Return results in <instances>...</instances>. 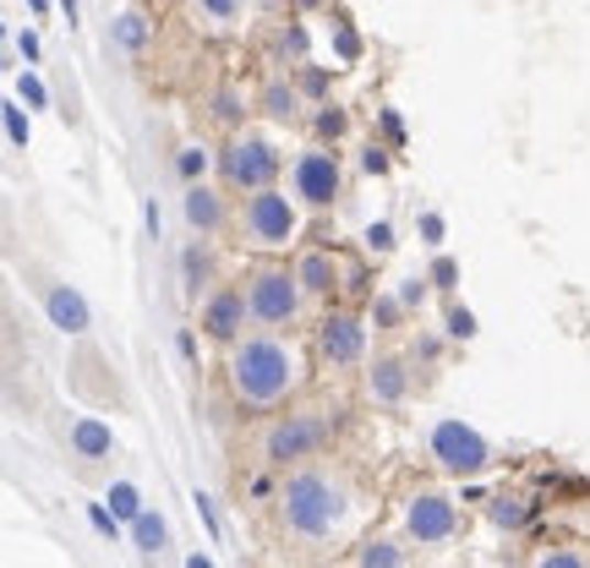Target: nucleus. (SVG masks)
<instances>
[{"instance_id": "72a5a7b5", "label": "nucleus", "mask_w": 590, "mask_h": 568, "mask_svg": "<svg viewBox=\"0 0 590 568\" xmlns=\"http://www.w3.org/2000/svg\"><path fill=\"white\" fill-rule=\"evenodd\" d=\"M361 170H367V175H389V153H383L378 142H372V148H361Z\"/></svg>"}, {"instance_id": "c85d7f7f", "label": "nucleus", "mask_w": 590, "mask_h": 568, "mask_svg": "<svg viewBox=\"0 0 590 568\" xmlns=\"http://www.w3.org/2000/svg\"><path fill=\"white\" fill-rule=\"evenodd\" d=\"M17 94H22V99H28L33 110H50V88H44V83H39L33 72H22V83H17Z\"/></svg>"}, {"instance_id": "39448f33", "label": "nucleus", "mask_w": 590, "mask_h": 568, "mask_svg": "<svg viewBox=\"0 0 590 568\" xmlns=\"http://www.w3.org/2000/svg\"><path fill=\"white\" fill-rule=\"evenodd\" d=\"M219 175H225L230 192H247V197H252V192L274 186L280 153H274V142H263V138H236L219 153Z\"/></svg>"}, {"instance_id": "ddd939ff", "label": "nucleus", "mask_w": 590, "mask_h": 568, "mask_svg": "<svg viewBox=\"0 0 590 568\" xmlns=\"http://www.w3.org/2000/svg\"><path fill=\"white\" fill-rule=\"evenodd\" d=\"M181 214H186V225L192 230H203V236H214L219 225H225V197L208 186V181H186V197H181Z\"/></svg>"}, {"instance_id": "393cba45", "label": "nucleus", "mask_w": 590, "mask_h": 568, "mask_svg": "<svg viewBox=\"0 0 590 568\" xmlns=\"http://www.w3.org/2000/svg\"><path fill=\"white\" fill-rule=\"evenodd\" d=\"M361 241H367V252L389 258V252H394V225H389V219H378V225H367V236H361Z\"/></svg>"}, {"instance_id": "6e6552de", "label": "nucleus", "mask_w": 590, "mask_h": 568, "mask_svg": "<svg viewBox=\"0 0 590 568\" xmlns=\"http://www.w3.org/2000/svg\"><path fill=\"white\" fill-rule=\"evenodd\" d=\"M405 525H411V536H416L422 547H442V542H454V531H459L454 498H442V492H422V498H411Z\"/></svg>"}, {"instance_id": "aec40b11", "label": "nucleus", "mask_w": 590, "mask_h": 568, "mask_svg": "<svg viewBox=\"0 0 590 568\" xmlns=\"http://www.w3.org/2000/svg\"><path fill=\"white\" fill-rule=\"evenodd\" d=\"M181 280H186V295L203 290V280H208V247H203V241H192V247L181 252Z\"/></svg>"}, {"instance_id": "f3484780", "label": "nucleus", "mask_w": 590, "mask_h": 568, "mask_svg": "<svg viewBox=\"0 0 590 568\" xmlns=\"http://www.w3.org/2000/svg\"><path fill=\"white\" fill-rule=\"evenodd\" d=\"M295 274H301V284H306L312 295H328L334 280H339V263H334V252H301Z\"/></svg>"}, {"instance_id": "a18cd8bd", "label": "nucleus", "mask_w": 590, "mask_h": 568, "mask_svg": "<svg viewBox=\"0 0 590 568\" xmlns=\"http://www.w3.org/2000/svg\"><path fill=\"white\" fill-rule=\"evenodd\" d=\"M28 6H33V11H39V17H50V0H28Z\"/></svg>"}, {"instance_id": "79ce46f5", "label": "nucleus", "mask_w": 590, "mask_h": 568, "mask_svg": "<svg viewBox=\"0 0 590 568\" xmlns=\"http://www.w3.org/2000/svg\"><path fill=\"white\" fill-rule=\"evenodd\" d=\"M383 127H389V138H394V142H405V121H400L394 110H383Z\"/></svg>"}, {"instance_id": "2f4dec72", "label": "nucleus", "mask_w": 590, "mask_h": 568, "mask_svg": "<svg viewBox=\"0 0 590 568\" xmlns=\"http://www.w3.org/2000/svg\"><path fill=\"white\" fill-rule=\"evenodd\" d=\"M334 50H339V61H361V39H356L350 28H339V33H334Z\"/></svg>"}, {"instance_id": "f704fd0d", "label": "nucleus", "mask_w": 590, "mask_h": 568, "mask_svg": "<svg viewBox=\"0 0 590 568\" xmlns=\"http://www.w3.org/2000/svg\"><path fill=\"white\" fill-rule=\"evenodd\" d=\"M433 284H438V290H454V284H459V263H454V258H438V263H433Z\"/></svg>"}, {"instance_id": "e433bc0d", "label": "nucleus", "mask_w": 590, "mask_h": 568, "mask_svg": "<svg viewBox=\"0 0 590 568\" xmlns=\"http://www.w3.org/2000/svg\"><path fill=\"white\" fill-rule=\"evenodd\" d=\"M400 312H405V301H400V295H383V301H378V323H383V328H389V323H400Z\"/></svg>"}, {"instance_id": "5701e85b", "label": "nucleus", "mask_w": 590, "mask_h": 568, "mask_svg": "<svg viewBox=\"0 0 590 568\" xmlns=\"http://www.w3.org/2000/svg\"><path fill=\"white\" fill-rule=\"evenodd\" d=\"M487 514H492V525H498V531H520V525H525V514H531V509H525V503H520V498H498V503H492V509H487Z\"/></svg>"}, {"instance_id": "49530a36", "label": "nucleus", "mask_w": 590, "mask_h": 568, "mask_svg": "<svg viewBox=\"0 0 590 568\" xmlns=\"http://www.w3.org/2000/svg\"><path fill=\"white\" fill-rule=\"evenodd\" d=\"M301 6H317V0H301Z\"/></svg>"}, {"instance_id": "c03bdc74", "label": "nucleus", "mask_w": 590, "mask_h": 568, "mask_svg": "<svg viewBox=\"0 0 590 568\" xmlns=\"http://www.w3.org/2000/svg\"><path fill=\"white\" fill-rule=\"evenodd\" d=\"M61 17H66V22L77 28V22H83V11H77V0H61Z\"/></svg>"}, {"instance_id": "0eeeda50", "label": "nucleus", "mask_w": 590, "mask_h": 568, "mask_svg": "<svg viewBox=\"0 0 590 568\" xmlns=\"http://www.w3.org/2000/svg\"><path fill=\"white\" fill-rule=\"evenodd\" d=\"M291 186L306 208H328L339 192H345V170H339V153L328 148H306L291 164Z\"/></svg>"}, {"instance_id": "4be33fe9", "label": "nucleus", "mask_w": 590, "mask_h": 568, "mask_svg": "<svg viewBox=\"0 0 590 568\" xmlns=\"http://www.w3.org/2000/svg\"><path fill=\"white\" fill-rule=\"evenodd\" d=\"M208 164H214V153H208L203 142H192V148H181V159H175V170H181V181H203V175H208Z\"/></svg>"}, {"instance_id": "9d476101", "label": "nucleus", "mask_w": 590, "mask_h": 568, "mask_svg": "<svg viewBox=\"0 0 590 568\" xmlns=\"http://www.w3.org/2000/svg\"><path fill=\"white\" fill-rule=\"evenodd\" d=\"M247 317H252L247 290H219V295H208V301H203V334H208V339L236 345V339H241V328H247Z\"/></svg>"}, {"instance_id": "4468645a", "label": "nucleus", "mask_w": 590, "mask_h": 568, "mask_svg": "<svg viewBox=\"0 0 590 568\" xmlns=\"http://www.w3.org/2000/svg\"><path fill=\"white\" fill-rule=\"evenodd\" d=\"M367 394H372L378 405H400V400L411 394V372H405V361L378 356V361H372V372H367Z\"/></svg>"}, {"instance_id": "f8f14e48", "label": "nucleus", "mask_w": 590, "mask_h": 568, "mask_svg": "<svg viewBox=\"0 0 590 568\" xmlns=\"http://www.w3.org/2000/svg\"><path fill=\"white\" fill-rule=\"evenodd\" d=\"M44 312H50V323H55L61 334H88V328H94V312H88V301H83L72 284H50V290H44Z\"/></svg>"}, {"instance_id": "c756f323", "label": "nucleus", "mask_w": 590, "mask_h": 568, "mask_svg": "<svg viewBox=\"0 0 590 568\" xmlns=\"http://www.w3.org/2000/svg\"><path fill=\"white\" fill-rule=\"evenodd\" d=\"M6 138H11V148H28V121L17 105H6Z\"/></svg>"}, {"instance_id": "a878e982", "label": "nucleus", "mask_w": 590, "mask_h": 568, "mask_svg": "<svg viewBox=\"0 0 590 568\" xmlns=\"http://www.w3.org/2000/svg\"><path fill=\"white\" fill-rule=\"evenodd\" d=\"M105 503H110V498H105ZM105 503H88V520H94V531H99L105 542H116V536H121V514H110Z\"/></svg>"}, {"instance_id": "7ed1b4c3", "label": "nucleus", "mask_w": 590, "mask_h": 568, "mask_svg": "<svg viewBox=\"0 0 590 568\" xmlns=\"http://www.w3.org/2000/svg\"><path fill=\"white\" fill-rule=\"evenodd\" d=\"M241 230H247L252 247H263V252H285L295 236H301V214H295L291 192H280V186L252 192V197H247V214H241Z\"/></svg>"}, {"instance_id": "9b49d317", "label": "nucleus", "mask_w": 590, "mask_h": 568, "mask_svg": "<svg viewBox=\"0 0 590 568\" xmlns=\"http://www.w3.org/2000/svg\"><path fill=\"white\" fill-rule=\"evenodd\" d=\"M317 443H323V426L306 422V416H291V422H280L269 432L263 454H269V465H291V459H306Z\"/></svg>"}, {"instance_id": "37998d69", "label": "nucleus", "mask_w": 590, "mask_h": 568, "mask_svg": "<svg viewBox=\"0 0 590 568\" xmlns=\"http://www.w3.org/2000/svg\"><path fill=\"white\" fill-rule=\"evenodd\" d=\"M547 568H580V558L575 553H553V558H542Z\"/></svg>"}, {"instance_id": "4c0bfd02", "label": "nucleus", "mask_w": 590, "mask_h": 568, "mask_svg": "<svg viewBox=\"0 0 590 568\" xmlns=\"http://www.w3.org/2000/svg\"><path fill=\"white\" fill-rule=\"evenodd\" d=\"M422 241H427V247H442V214H422Z\"/></svg>"}, {"instance_id": "6ab92c4d", "label": "nucleus", "mask_w": 590, "mask_h": 568, "mask_svg": "<svg viewBox=\"0 0 590 568\" xmlns=\"http://www.w3.org/2000/svg\"><path fill=\"white\" fill-rule=\"evenodd\" d=\"M263 110H269L274 121H295V116H301V94H295L285 77H274V83L263 88Z\"/></svg>"}, {"instance_id": "423d86ee", "label": "nucleus", "mask_w": 590, "mask_h": 568, "mask_svg": "<svg viewBox=\"0 0 590 568\" xmlns=\"http://www.w3.org/2000/svg\"><path fill=\"white\" fill-rule=\"evenodd\" d=\"M433 459H438L448 476H481L487 465H492V448H487V437L476 432V426H465V422H438L433 426Z\"/></svg>"}, {"instance_id": "473e14b6", "label": "nucleus", "mask_w": 590, "mask_h": 568, "mask_svg": "<svg viewBox=\"0 0 590 568\" xmlns=\"http://www.w3.org/2000/svg\"><path fill=\"white\" fill-rule=\"evenodd\" d=\"M214 116H219V121H230V127H236V121H241V116H247V110H241V99H236V94H219V99H214Z\"/></svg>"}, {"instance_id": "7c9ffc66", "label": "nucleus", "mask_w": 590, "mask_h": 568, "mask_svg": "<svg viewBox=\"0 0 590 568\" xmlns=\"http://www.w3.org/2000/svg\"><path fill=\"white\" fill-rule=\"evenodd\" d=\"M197 11H203V17H214V22H230V17L241 11V0H197Z\"/></svg>"}, {"instance_id": "a19ab883", "label": "nucleus", "mask_w": 590, "mask_h": 568, "mask_svg": "<svg viewBox=\"0 0 590 568\" xmlns=\"http://www.w3.org/2000/svg\"><path fill=\"white\" fill-rule=\"evenodd\" d=\"M143 225H148V236H159V225H164V219H159V203H153V197L143 203Z\"/></svg>"}, {"instance_id": "f257e3e1", "label": "nucleus", "mask_w": 590, "mask_h": 568, "mask_svg": "<svg viewBox=\"0 0 590 568\" xmlns=\"http://www.w3.org/2000/svg\"><path fill=\"white\" fill-rule=\"evenodd\" d=\"M230 389L241 405H280L301 389V361L285 339H269V334H252V339H236L230 350Z\"/></svg>"}, {"instance_id": "1a4fd4ad", "label": "nucleus", "mask_w": 590, "mask_h": 568, "mask_svg": "<svg viewBox=\"0 0 590 568\" xmlns=\"http://www.w3.org/2000/svg\"><path fill=\"white\" fill-rule=\"evenodd\" d=\"M317 350H323V361H334V367H356V361L367 356V323L350 317V312L323 317V328H317Z\"/></svg>"}, {"instance_id": "f03ea898", "label": "nucleus", "mask_w": 590, "mask_h": 568, "mask_svg": "<svg viewBox=\"0 0 590 568\" xmlns=\"http://www.w3.org/2000/svg\"><path fill=\"white\" fill-rule=\"evenodd\" d=\"M285 525L306 542H323L345 525V487L328 481L323 470H301L285 487Z\"/></svg>"}, {"instance_id": "20e7f679", "label": "nucleus", "mask_w": 590, "mask_h": 568, "mask_svg": "<svg viewBox=\"0 0 590 568\" xmlns=\"http://www.w3.org/2000/svg\"><path fill=\"white\" fill-rule=\"evenodd\" d=\"M301 295H306V284L295 269H258L252 280H247V306H252V317L258 323H269V328H285L301 317Z\"/></svg>"}, {"instance_id": "c9c22d12", "label": "nucleus", "mask_w": 590, "mask_h": 568, "mask_svg": "<svg viewBox=\"0 0 590 568\" xmlns=\"http://www.w3.org/2000/svg\"><path fill=\"white\" fill-rule=\"evenodd\" d=\"M192 503H197V514H203V525H208V536L219 542V514H214V498H208V492H197Z\"/></svg>"}, {"instance_id": "58836bf2", "label": "nucleus", "mask_w": 590, "mask_h": 568, "mask_svg": "<svg viewBox=\"0 0 590 568\" xmlns=\"http://www.w3.org/2000/svg\"><path fill=\"white\" fill-rule=\"evenodd\" d=\"M400 301H405V306H422V301H427V280H405Z\"/></svg>"}, {"instance_id": "412c9836", "label": "nucleus", "mask_w": 590, "mask_h": 568, "mask_svg": "<svg viewBox=\"0 0 590 568\" xmlns=\"http://www.w3.org/2000/svg\"><path fill=\"white\" fill-rule=\"evenodd\" d=\"M110 509L121 514V525H132V520L143 514V492H138L132 481H116V487H110Z\"/></svg>"}, {"instance_id": "dca6fc26", "label": "nucleus", "mask_w": 590, "mask_h": 568, "mask_svg": "<svg viewBox=\"0 0 590 568\" xmlns=\"http://www.w3.org/2000/svg\"><path fill=\"white\" fill-rule=\"evenodd\" d=\"M132 547H138V558H159V553L170 547V525H164L159 509H143V514L132 520Z\"/></svg>"}, {"instance_id": "bb28decb", "label": "nucleus", "mask_w": 590, "mask_h": 568, "mask_svg": "<svg viewBox=\"0 0 590 568\" xmlns=\"http://www.w3.org/2000/svg\"><path fill=\"white\" fill-rule=\"evenodd\" d=\"M345 127H350V116H345V110H334V105L317 116V138H323V142H339V138H345Z\"/></svg>"}, {"instance_id": "ea45409f", "label": "nucleus", "mask_w": 590, "mask_h": 568, "mask_svg": "<svg viewBox=\"0 0 590 568\" xmlns=\"http://www.w3.org/2000/svg\"><path fill=\"white\" fill-rule=\"evenodd\" d=\"M17 50H22V61L33 66V61H39V33H22V39H17Z\"/></svg>"}, {"instance_id": "cd10ccee", "label": "nucleus", "mask_w": 590, "mask_h": 568, "mask_svg": "<svg viewBox=\"0 0 590 568\" xmlns=\"http://www.w3.org/2000/svg\"><path fill=\"white\" fill-rule=\"evenodd\" d=\"M448 339H476V312L470 306H448Z\"/></svg>"}, {"instance_id": "b1692460", "label": "nucleus", "mask_w": 590, "mask_h": 568, "mask_svg": "<svg viewBox=\"0 0 590 568\" xmlns=\"http://www.w3.org/2000/svg\"><path fill=\"white\" fill-rule=\"evenodd\" d=\"M356 564H367V568H394V564H405V553H400V547H389V542H372V547H361V553H356Z\"/></svg>"}, {"instance_id": "a211bd4d", "label": "nucleus", "mask_w": 590, "mask_h": 568, "mask_svg": "<svg viewBox=\"0 0 590 568\" xmlns=\"http://www.w3.org/2000/svg\"><path fill=\"white\" fill-rule=\"evenodd\" d=\"M148 39H153V28H148L143 11H121V17L110 22V44H116V50H143Z\"/></svg>"}, {"instance_id": "2eb2a0df", "label": "nucleus", "mask_w": 590, "mask_h": 568, "mask_svg": "<svg viewBox=\"0 0 590 568\" xmlns=\"http://www.w3.org/2000/svg\"><path fill=\"white\" fill-rule=\"evenodd\" d=\"M72 454L77 459H105V454H116V432L99 416H83V422H72Z\"/></svg>"}]
</instances>
